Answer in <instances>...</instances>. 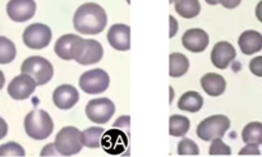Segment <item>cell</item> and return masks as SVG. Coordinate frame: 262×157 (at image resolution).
<instances>
[{"instance_id":"cell-1","label":"cell","mask_w":262,"mask_h":157,"mask_svg":"<svg viewBox=\"0 0 262 157\" xmlns=\"http://www.w3.org/2000/svg\"><path fill=\"white\" fill-rule=\"evenodd\" d=\"M107 17L104 8L95 3L82 4L73 17L74 30L81 35H97L106 27Z\"/></svg>"},{"instance_id":"cell-2","label":"cell","mask_w":262,"mask_h":157,"mask_svg":"<svg viewBox=\"0 0 262 157\" xmlns=\"http://www.w3.org/2000/svg\"><path fill=\"white\" fill-rule=\"evenodd\" d=\"M25 130L32 140H46L54 130L53 119L45 110L35 109L25 118Z\"/></svg>"},{"instance_id":"cell-3","label":"cell","mask_w":262,"mask_h":157,"mask_svg":"<svg viewBox=\"0 0 262 157\" xmlns=\"http://www.w3.org/2000/svg\"><path fill=\"white\" fill-rule=\"evenodd\" d=\"M20 72L32 77L37 86H43L53 78L54 69L50 61L41 56H30L20 66Z\"/></svg>"},{"instance_id":"cell-4","label":"cell","mask_w":262,"mask_h":157,"mask_svg":"<svg viewBox=\"0 0 262 157\" xmlns=\"http://www.w3.org/2000/svg\"><path fill=\"white\" fill-rule=\"evenodd\" d=\"M55 148L59 155H77L82 150V132L74 127H64L55 137Z\"/></svg>"},{"instance_id":"cell-5","label":"cell","mask_w":262,"mask_h":157,"mask_svg":"<svg viewBox=\"0 0 262 157\" xmlns=\"http://www.w3.org/2000/svg\"><path fill=\"white\" fill-rule=\"evenodd\" d=\"M229 128L230 120L225 115H214L200 123L197 127V137L209 142L216 138H222Z\"/></svg>"},{"instance_id":"cell-6","label":"cell","mask_w":262,"mask_h":157,"mask_svg":"<svg viewBox=\"0 0 262 157\" xmlns=\"http://www.w3.org/2000/svg\"><path fill=\"white\" fill-rule=\"evenodd\" d=\"M78 83L82 91L86 94L99 95L106 91L110 83V78L106 72L102 69H91L82 74Z\"/></svg>"},{"instance_id":"cell-7","label":"cell","mask_w":262,"mask_h":157,"mask_svg":"<svg viewBox=\"0 0 262 157\" xmlns=\"http://www.w3.org/2000/svg\"><path fill=\"white\" fill-rule=\"evenodd\" d=\"M84 40L77 35H64L55 43V54L63 60H77L83 51Z\"/></svg>"},{"instance_id":"cell-8","label":"cell","mask_w":262,"mask_h":157,"mask_svg":"<svg viewBox=\"0 0 262 157\" xmlns=\"http://www.w3.org/2000/svg\"><path fill=\"white\" fill-rule=\"evenodd\" d=\"M51 36V30L48 26L42 23H33L23 32V42L27 48L40 50L50 43Z\"/></svg>"},{"instance_id":"cell-9","label":"cell","mask_w":262,"mask_h":157,"mask_svg":"<svg viewBox=\"0 0 262 157\" xmlns=\"http://www.w3.org/2000/svg\"><path fill=\"white\" fill-rule=\"evenodd\" d=\"M115 113V105L112 100L105 99H95L87 104L86 115L91 122L96 124H105L112 119Z\"/></svg>"},{"instance_id":"cell-10","label":"cell","mask_w":262,"mask_h":157,"mask_svg":"<svg viewBox=\"0 0 262 157\" xmlns=\"http://www.w3.org/2000/svg\"><path fill=\"white\" fill-rule=\"evenodd\" d=\"M36 83L35 79L28 74H19L14 77L8 86V94L14 100H26L35 92Z\"/></svg>"},{"instance_id":"cell-11","label":"cell","mask_w":262,"mask_h":157,"mask_svg":"<svg viewBox=\"0 0 262 157\" xmlns=\"http://www.w3.org/2000/svg\"><path fill=\"white\" fill-rule=\"evenodd\" d=\"M35 0H9L7 4V13L14 22H26L35 15Z\"/></svg>"},{"instance_id":"cell-12","label":"cell","mask_w":262,"mask_h":157,"mask_svg":"<svg viewBox=\"0 0 262 157\" xmlns=\"http://www.w3.org/2000/svg\"><path fill=\"white\" fill-rule=\"evenodd\" d=\"M237 56L234 46L227 41H220L214 46L211 51V61L214 66L219 69H227L229 64Z\"/></svg>"},{"instance_id":"cell-13","label":"cell","mask_w":262,"mask_h":157,"mask_svg":"<svg viewBox=\"0 0 262 157\" xmlns=\"http://www.w3.org/2000/svg\"><path fill=\"white\" fill-rule=\"evenodd\" d=\"M107 41L110 45L119 51H127L130 49V28L127 25L112 26L107 32Z\"/></svg>"},{"instance_id":"cell-14","label":"cell","mask_w":262,"mask_h":157,"mask_svg":"<svg viewBox=\"0 0 262 157\" xmlns=\"http://www.w3.org/2000/svg\"><path fill=\"white\" fill-rule=\"evenodd\" d=\"M78 91L71 84H61L54 91L53 101L56 107L61 110L72 109L78 102Z\"/></svg>"},{"instance_id":"cell-15","label":"cell","mask_w":262,"mask_h":157,"mask_svg":"<svg viewBox=\"0 0 262 157\" xmlns=\"http://www.w3.org/2000/svg\"><path fill=\"white\" fill-rule=\"evenodd\" d=\"M182 43L192 53H202L209 45V35L201 28H191L182 37Z\"/></svg>"},{"instance_id":"cell-16","label":"cell","mask_w":262,"mask_h":157,"mask_svg":"<svg viewBox=\"0 0 262 157\" xmlns=\"http://www.w3.org/2000/svg\"><path fill=\"white\" fill-rule=\"evenodd\" d=\"M102 55H104V49L99 41L84 40L83 51L76 61L81 65H91L99 63L102 59Z\"/></svg>"},{"instance_id":"cell-17","label":"cell","mask_w":262,"mask_h":157,"mask_svg":"<svg viewBox=\"0 0 262 157\" xmlns=\"http://www.w3.org/2000/svg\"><path fill=\"white\" fill-rule=\"evenodd\" d=\"M238 45L245 55H253L262 50V35L257 31H245L238 38Z\"/></svg>"},{"instance_id":"cell-18","label":"cell","mask_w":262,"mask_h":157,"mask_svg":"<svg viewBox=\"0 0 262 157\" xmlns=\"http://www.w3.org/2000/svg\"><path fill=\"white\" fill-rule=\"evenodd\" d=\"M201 87L209 96L217 97L224 94L227 88V81L220 74L207 73L201 78Z\"/></svg>"},{"instance_id":"cell-19","label":"cell","mask_w":262,"mask_h":157,"mask_svg":"<svg viewBox=\"0 0 262 157\" xmlns=\"http://www.w3.org/2000/svg\"><path fill=\"white\" fill-rule=\"evenodd\" d=\"M204 106V97L196 91H188L182 95L178 101V107L183 111L197 113Z\"/></svg>"},{"instance_id":"cell-20","label":"cell","mask_w":262,"mask_h":157,"mask_svg":"<svg viewBox=\"0 0 262 157\" xmlns=\"http://www.w3.org/2000/svg\"><path fill=\"white\" fill-rule=\"evenodd\" d=\"M170 60V71H169V76L173 78H178V77L184 76L189 68V60L187 59L186 55L181 53H173L169 56Z\"/></svg>"},{"instance_id":"cell-21","label":"cell","mask_w":262,"mask_h":157,"mask_svg":"<svg viewBox=\"0 0 262 157\" xmlns=\"http://www.w3.org/2000/svg\"><path fill=\"white\" fill-rule=\"evenodd\" d=\"M176 12L181 17L191 19L200 14L201 5L199 0H176Z\"/></svg>"},{"instance_id":"cell-22","label":"cell","mask_w":262,"mask_h":157,"mask_svg":"<svg viewBox=\"0 0 262 157\" xmlns=\"http://www.w3.org/2000/svg\"><path fill=\"white\" fill-rule=\"evenodd\" d=\"M189 119L182 115H171L169 120V133L173 137H184L189 130Z\"/></svg>"},{"instance_id":"cell-23","label":"cell","mask_w":262,"mask_h":157,"mask_svg":"<svg viewBox=\"0 0 262 157\" xmlns=\"http://www.w3.org/2000/svg\"><path fill=\"white\" fill-rule=\"evenodd\" d=\"M242 140L245 143L262 145V123L252 122L248 123L242 132Z\"/></svg>"},{"instance_id":"cell-24","label":"cell","mask_w":262,"mask_h":157,"mask_svg":"<svg viewBox=\"0 0 262 157\" xmlns=\"http://www.w3.org/2000/svg\"><path fill=\"white\" fill-rule=\"evenodd\" d=\"M104 129L100 127H92L82 132V143L89 148H99L101 146Z\"/></svg>"},{"instance_id":"cell-25","label":"cell","mask_w":262,"mask_h":157,"mask_svg":"<svg viewBox=\"0 0 262 157\" xmlns=\"http://www.w3.org/2000/svg\"><path fill=\"white\" fill-rule=\"evenodd\" d=\"M17 55L15 45L9 38L0 36V64H9Z\"/></svg>"},{"instance_id":"cell-26","label":"cell","mask_w":262,"mask_h":157,"mask_svg":"<svg viewBox=\"0 0 262 157\" xmlns=\"http://www.w3.org/2000/svg\"><path fill=\"white\" fill-rule=\"evenodd\" d=\"M178 153L179 155H199V146L189 138H183L178 143Z\"/></svg>"},{"instance_id":"cell-27","label":"cell","mask_w":262,"mask_h":157,"mask_svg":"<svg viewBox=\"0 0 262 157\" xmlns=\"http://www.w3.org/2000/svg\"><path fill=\"white\" fill-rule=\"evenodd\" d=\"M22 146L15 142H8L0 146V156H25Z\"/></svg>"},{"instance_id":"cell-28","label":"cell","mask_w":262,"mask_h":157,"mask_svg":"<svg viewBox=\"0 0 262 157\" xmlns=\"http://www.w3.org/2000/svg\"><path fill=\"white\" fill-rule=\"evenodd\" d=\"M209 152L210 155H230L232 150L229 146L223 142L222 138H216V140H212Z\"/></svg>"},{"instance_id":"cell-29","label":"cell","mask_w":262,"mask_h":157,"mask_svg":"<svg viewBox=\"0 0 262 157\" xmlns=\"http://www.w3.org/2000/svg\"><path fill=\"white\" fill-rule=\"evenodd\" d=\"M250 71L256 77H262V56H256L251 60Z\"/></svg>"},{"instance_id":"cell-30","label":"cell","mask_w":262,"mask_h":157,"mask_svg":"<svg viewBox=\"0 0 262 157\" xmlns=\"http://www.w3.org/2000/svg\"><path fill=\"white\" fill-rule=\"evenodd\" d=\"M260 153L258 145H253V143H247V146L239 151V155H260Z\"/></svg>"},{"instance_id":"cell-31","label":"cell","mask_w":262,"mask_h":157,"mask_svg":"<svg viewBox=\"0 0 262 157\" xmlns=\"http://www.w3.org/2000/svg\"><path fill=\"white\" fill-rule=\"evenodd\" d=\"M118 127H124L125 129L129 132V117H128V115H125V117L119 118V119H118L114 124V128H118Z\"/></svg>"},{"instance_id":"cell-32","label":"cell","mask_w":262,"mask_h":157,"mask_svg":"<svg viewBox=\"0 0 262 157\" xmlns=\"http://www.w3.org/2000/svg\"><path fill=\"white\" fill-rule=\"evenodd\" d=\"M46 155H59L58 150L55 148V145H54V143L46 145L45 147H43V150L41 151V156H46Z\"/></svg>"},{"instance_id":"cell-33","label":"cell","mask_w":262,"mask_h":157,"mask_svg":"<svg viewBox=\"0 0 262 157\" xmlns=\"http://www.w3.org/2000/svg\"><path fill=\"white\" fill-rule=\"evenodd\" d=\"M241 2L242 0H220L223 7L227 8V9H234V8H237L241 4Z\"/></svg>"},{"instance_id":"cell-34","label":"cell","mask_w":262,"mask_h":157,"mask_svg":"<svg viewBox=\"0 0 262 157\" xmlns=\"http://www.w3.org/2000/svg\"><path fill=\"white\" fill-rule=\"evenodd\" d=\"M169 22H170V32H169V37H174L177 31H178V22H177V19L173 17V15L169 17Z\"/></svg>"},{"instance_id":"cell-35","label":"cell","mask_w":262,"mask_h":157,"mask_svg":"<svg viewBox=\"0 0 262 157\" xmlns=\"http://www.w3.org/2000/svg\"><path fill=\"white\" fill-rule=\"evenodd\" d=\"M8 134V124L3 118H0V140Z\"/></svg>"},{"instance_id":"cell-36","label":"cell","mask_w":262,"mask_h":157,"mask_svg":"<svg viewBox=\"0 0 262 157\" xmlns=\"http://www.w3.org/2000/svg\"><path fill=\"white\" fill-rule=\"evenodd\" d=\"M256 17H257V19L262 23V0L258 3L257 7H256Z\"/></svg>"},{"instance_id":"cell-37","label":"cell","mask_w":262,"mask_h":157,"mask_svg":"<svg viewBox=\"0 0 262 157\" xmlns=\"http://www.w3.org/2000/svg\"><path fill=\"white\" fill-rule=\"evenodd\" d=\"M4 84H5V77H4V74H3V72L0 71V89L4 87Z\"/></svg>"},{"instance_id":"cell-38","label":"cell","mask_w":262,"mask_h":157,"mask_svg":"<svg viewBox=\"0 0 262 157\" xmlns=\"http://www.w3.org/2000/svg\"><path fill=\"white\" fill-rule=\"evenodd\" d=\"M205 2L210 5H216L217 3H220V0H205Z\"/></svg>"}]
</instances>
